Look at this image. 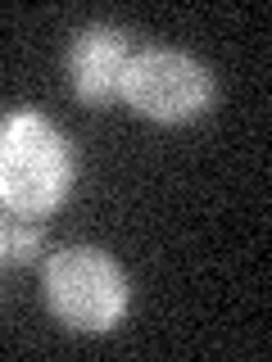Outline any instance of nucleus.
<instances>
[{
    "mask_svg": "<svg viewBox=\"0 0 272 362\" xmlns=\"http://www.w3.org/2000/svg\"><path fill=\"white\" fill-rule=\"evenodd\" d=\"M132 59V41L123 28L109 23H91L68 45V86L82 105H109L118 100L123 68Z\"/></svg>",
    "mask_w": 272,
    "mask_h": 362,
    "instance_id": "20e7f679",
    "label": "nucleus"
},
{
    "mask_svg": "<svg viewBox=\"0 0 272 362\" xmlns=\"http://www.w3.org/2000/svg\"><path fill=\"white\" fill-rule=\"evenodd\" d=\"M118 100L141 118L177 127V122H196L213 105V77L191 54L150 45V50H132L118 82Z\"/></svg>",
    "mask_w": 272,
    "mask_h": 362,
    "instance_id": "7ed1b4c3",
    "label": "nucleus"
},
{
    "mask_svg": "<svg viewBox=\"0 0 272 362\" xmlns=\"http://www.w3.org/2000/svg\"><path fill=\"white\" fill-rule=\"evenodd\" d=\"M45 303L68 331L105 335L128 317V276L105 249L68 245L45 263Z\"/></svg>",
    "mask_w": 272,
    "mask_h": 362,
    "instance_id": "f03ea898",
    "label": "nucleus"
},
{
    "mask_svg": "<svg viewBox=\"0 0 272 362\" xmlns=\"http://www.w3.org/2000/svg\"><path fill=\"white\" fill-rule=\"evenodd\" d=\"M77 177L73 145L37 109H9L0 118V209L9 218H50Z\"/></svg>",
    "mask_w": 272,
    "mask_h": 362,
    "instance_id": "f257e3e1",
    "label": "nucleus"
},
{
    "mask_svg": "<svg viewBox=\"0 0 272 362\" xmlns=\"http://www.w3.org/2000/svg\"><path fill=\"white\" fill-rule=\"evenodd\" d=\"M0 240H5V231H0Z\"/></svg>",
    "mask_w": 272,
    "mask_h": 362,
    "instance_id": "423d86ee",
    "label": "nucleus"
},
{
    "mask_svg": "<svg viewBox=\"0 0 272 362\" xmlns=\"http://www.w3.org/2000/svg\"><path fill=\"white\" fill-rule=\"evenodd\" d=\"M41 245H45V231L37 222H14V226H5L0 254H5L9 263H32V258L41 254Z\"/></svg>",
    "mask_w": 272,
    "mask_h": 362,
    "instance_id": "39448f33",
    "label": "nucleus"
}]
</instances>
